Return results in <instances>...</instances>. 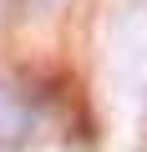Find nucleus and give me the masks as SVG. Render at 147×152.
<instances>
[{
	"label": "nucleus",
	"instance_id": "nucleus-1",
	"mask_svg": "<svg viewBox=\"0 0 147 152\" xmlns=\"http://www.w3.org/2000/svg\"><path fill=\"white\" fill-rule=\"evenodd\" d=\"M46 5H51V0H46Z\"/></svg>",
	"mask_w": 147,
	"mask_h": 152
}]
</instances>
